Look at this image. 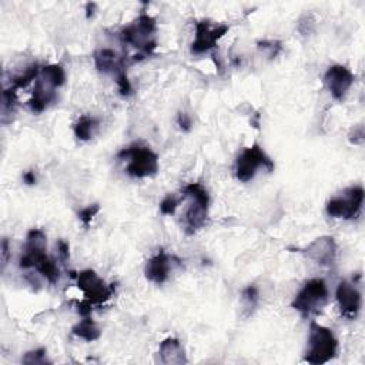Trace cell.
<instances>
[{
	"mask_svg": "<svg viewBox=\"0 0 365 365\" xmlns=\"http://www.w3.org/2000/svg\"><path fill=\"white\" fill-rule=\"evenodd\" d=\"M179 203H180L179 199H176L172 194H168L167 197L160 203V211L164 216H173L179 207Z\"/></svg>",
	"mask_w": 365,
	"mask_h": 365,
	"instance_id": "cb8c5ba5",
	"label": "cell"
},
{
	"mask_svg": "<svg viewBox=\"0 0 365 365\" xmlns=\"http://www.w3.org/2000/svg\"><path fill=\"white\" fill-rule=\"evenodd\" d=\"M97 127L99 122L96 119L89 116H81L74 126V134L81 142H88V140H90L95 136Z\"/></svg>",
	"mask_w": 365,
	"mask_h": 365,
	"instance_id": "ffe728a7",
	"label": "cell"
},
{
	"mask_svg": "<svg viewBox=\"0 0 365 365\" xmlns=\"http://www.w3.org/2000/svg\"><path fill=\"white\" fill-rule=\"evenodd\" d=\"M261 167L273 172L274 163L259 145H252L251 147L244 149L238 156L236 163V176L241 183H248L254 179L257 170Z\"/></svg>",
	"mask_w": 365,
	"mask_h": 365,
	"instance_id": "52a82bcc",
	"label": "cell"
},
{
	"mask_svg": "<svg viewBox=\"0 0 365 365\" xmlns=\"http://www.w3.org/2000/svg\"><path fill=\"white\" fill-rule=\"evenodd\" d=\"M56 89L50 88L40 77L36 80L33 96L29 102V106L35 113H42L43 110L47 108V106L56 99Z\"/></svg>",
	"mask_w": 365,
	"mask_h": 365,
	"instance_id": "e0dca14e",
	"label": "cell"
},
{
	"mask_svg": "<svg viewBox=\"0 0 365 365\" xmlns=\"http://www.w3.org/2000/svg\"><path fill=\"white\" fill-rule=\"evenodd\" d=\"M72 331L74 335L79 336V339H81L84 341H89V343L99 340L100 335H102V331L97 327V324L89 317H84V320H81L79 324H76Z\"/></svg>",
	"mask_w": 365,
	"mask_h": 365,
	"instance_id": "ac0fdd59",
	"label": "cell"
},
{
	"mask_svg": "<svg viewBox=\"0 0 365 365\" xmlns=\"http://www.w3.org/2000/svg\"><path fill=\"white\" fill-rule=\"evenodd\" d=\"M328 302V289L324 279L314 278L307 282L298 291L291 307L302 317L318 314Z\"/></svg>",
	"mask_w": 365,
	"mask_h": 365,
	"instance_id": "5b68a950",
	"label": "cell"
},
{
	"mask_svg": "<svg viewBox=\"0 0 365 365\" xmlns=\"http://www.w3.org/2000/svg\"><path fill=\"white\" fill-rule=\"evenodd\" d=\"M40 76V70H39V66L38 65H33L31 67H27L22 74L16 76L13 79V89H22V88H26L27 84H29L31 81L36 80L38 77Z\"/></svg>",
	"mask_w": 365,
	"mask_h": 365,
	"instance_id": "44dd1931",
	"label": "cell"
},
{
	"mask_svg": "<svg viewBox=\"0 0 365 365\" xmlns=\"http://www.w3.org/2000/svg\"><path fill=\"white\" fill-rule=\"evenodd\" d=\"M58 247H59V252H60L62 259H63V260H67V259H69V244L60 240V241L58 243Z\"/></svg>",
	"mask_w": 365,
	"mask_h": 365,
	"instance_id": "f546056e",
	"label": "cell"
},
{
	"mask_svg": "<svg viewBox=\"0 0 365 365\" xmlns=\"http://www.w3.org/2000/svg\"><path fill=\"white\" fill-rule=\"evenodd\" d=\"M336 301H339L341 314L350 320L355 318L361 310V294L354 284L341 282L336 289Z\"/></svg>",
	"mask_w": 365,
	"mask_h": 365,
	"instance_id": "5bb4252c",
	"label": "cell"
},
{
	"mask_svg": "<svg viewBox=\"0 0 365 365\" xmlns=\"http://www.w3.org/2000/svg\"><path fill=\"white\" fill-rule=\"evenodd\" d=\"M354 80L355 76L352 74V72L341 65L331 66L324 76L325 86L335 100H343L346 97Z\"/></svg>",
	"mask_w": 365,
	"mask_h": 365,
	"instance_id": "8fae6325",
	"label": "cell"
},
{
	"mask_svg": "<svg viewBox=\"0 0 365 365\" xmlns=\"http://www.w3.org/2000/svg\"><path fill=\"white\" fill-rule=\"evenodd\" d=\"M364 203V188L361 186H352L339 197H334L327 203V214L334 218H355Z\"/></svg>",
	"mask_w": 365,
	"mask_h": 365,
	"instance_id": "ba28073f",
	"label": "cell"
},
{
	"mask_svg": "<svg viewBox=\"0 0 365 365\" xmlns=\"http://www.w3.org/2000/svg\"><path fill=\"white\" fill-rule=\"evenodd\" d=\"M46 234L39 229L31 230L26 238L24 252L20 257V267L24 270L35 268L49 283L54 284L60 277V271L56 263L46 254Z\"/></svg>",
	"mask_w": 365,
	"mask_h": 365,
	"instance_id": "6da1fadb",
	"label": "cell"
},
{
	"mask_svg": "<svg viewBox=\"0 0 365 365\" xmlns=\"http://www.w3.org/2000/svg\"><path fill=\"white\" fill-rule=\"evenodd\" d=\"M95 63H96V67L99 72H102L104 74H113L116 77L122 72L126 70L124 60L119 58L115 50H110V49H102V50L96 51Z\"/></svg>",
	"mask_w": 365,
	"mask_h": 365,
	"instance_id": "9a60e30c",
	"label": "cell"
},
{
	"mask_svg": "<svg viewBox=\"0 0 365 365\" xmlns=\"http://www.w3.org/2000/svg\"><path fill=\"white\" fill-rule=\"evenodd\" d=\"M23 180L26 184H35L36 183V176L33 172H26L23 175Z\"/></svg>",
	"mask_w": 365,
	"mask_h": 365,
	"instance_id": "4dcf8cb0",
	"label": "cell"
},
{
	"mask_svg": "<svg viewBox=\"0 0 365 365\" xmlns=\"http://www.w3.org/2000/svg\"><path fill=\"white\" fill-rule=\"evenodd\" d=\"M15 107H16V89L10 88V89H6L3 92V103H2V117H3V120L8 115L13 113Z\"/></svg>",
	"mask_w": 365,
	"mask_h": 365,
	"instance_id": "7402d4cb",
	"label": "cell"
},
{
	"mask_svg": "<svg viewBox=\"0 0 365 365\" xmlns=\"http://www.w3.org/2000/svg\"><path fill=\"white\" fill-rule=\"evenodd\" d=\"M116 83H117V88H119V90H120V93L123 95V96H129V95H131V83H130V80H129V77H127V73H126V70L124 72H122L117 77H116Z\"/></svg>",
	"mask_w": 365,
	"mask_h": 365,
	"instance_id": "4316f807",
	"label": "cell"
},
{
	"mask_svg": "<svg viewBox=\"0 0 365 365\" xmlns=\"http://www.w3.org/2000/svg\"><path fill=\"white\" fill-rule=\"evenodd\" d=\"M160 361L165 365H183L187 362L186 351L177 339H167L159 348Z\"/></svg>",
	"mask_w": 365,
	"mask_h": 365,
	"instance_id": "2e32d148",
	"label": "cell"
},
{
	"mask_svg": "<svg viewBox=\"0 0 365 365\" xmlns=\"http://www.w3.org/2000/svg\"><path fill=\"white\" fill-rule=\"evenodd\" d=\"M241 300L244 302V307L247 308L248 311H252L254 308L257 307V302H259V291L254 286H248L243 294H241Z\"/></svg>",
	"mask_w": 365,
	"mask_h": 365,
	"instance_id": "603a6c76",
	"label": "cell"
},
{
	"mask_svg": "<svg viewBox=\"0 0 365 365\" xmlns=\"http://www.w3.org/2000/svg\"><path fill=\"white\" fill-rule=\"evenodd\" d=\"M184 197L190 199V204L184 214V230L187 234H194L207 221L210 197L207 190L199 183H191L186 186Z\"/></svg>",
	"mask_w": 365,
	"mask_h": 365,
	"instance_id": "277c9868",
	"label": "cell"
},
{
	"mask_svg": "<svg viewBox=\"0 0 365 365\" xmlns=\"http://www.w3.org/2000/svg\"><path fill=\"white\" fill-rule=\"evenodd\" d=\"M99 210H100V206H99V204H92V206L84 207V209L79 213V218H80V221L84 224V226L89 227L92 220H93V218L96 217V214L99 213Z\"/></svg>",
	"mask_w": 365,
	"mask_h": 365,
	"instance_id": "484cf974",
	"label": "cell"
},
{
	"mask_svg": "<svg viewBox=\"0 0 365 365\" xmlns=\"http://www.w3.org/2000/svg\"><path fill=\"white\" fill-rule=\"evenodd\" d=\"M157 23L150 15H140L131 24L123 27L120 38L124 43L138 49L142 54H152L157 47L156 35Z\"/></svg>",
	"mask_w": 365,
	"mask_h": 365,
	"instance_id": "3957f363",
	"label": "cell"
},
{
	"mask_svg": "<svg viewBox=\"0 0 365 365\" xmlns=\"http://www.w3.org/2000/svg\"><path fill=\"white\" fill-rule=\"evenodd\" d=\"M259 47L264 51L268 50L270 58H275L277 53L282 50V46H279V43H277V42H261V43H259Z\"/></svg>",
	"mask_w": 365,
	"mask_h": 365,
	"instance_id": "83f0119b",
	"label": "cell"
},
{
	"mask_svg": "<svg viewBox=\"0 0 365 365\" xmlns=\"http://www.w3.org/2000/svg\"><path fill=\"white\" fill-rule=\"evenodd\" d=\"M175 257H170L163 250H160L156 256H153L145 268V274L147 277L149 282L156 283V284H163L165 283L168 277H170V271L173 270L175 266Z\"/></svg>",
	"mask_w": 365,
	"mask_h": 365,
	"instance_id": "4fadbf2b",
	"label": "cell"
},
{
	"mask_svg": "<svg viewBox=\"0 0 365 365\" xmlns=\"http://www.w3.org/2000/svg\"><path fill=\"white\" fill-rule=\"evenodd\" d=\"M76 279L77 287L83 293L84 300L92 305H100L115 294V287L107 286L93 270H84L79 273Z\"/></svg>",
	"mask_w": 365,
	"mask_h": 365,
	"instance_id": "9c48e42d",
	"label": "cell"
},
{
	"mask_svg": "<svg viewBox=\"0 0 365 365\" xmlns=\"http://www.w3.org/2000/svg\"><path fill=\"white\" fill-rule=\"evenodd\" d=\"M46 84H49L50 88L58 89L65 84L66 80V73L65 69L60 65H49L40 69V76H39Z\"/></svg>",
	"mask_w": 365,
	"mask_h": 365,
	"instance_id": "d6986e66",
	"label": "cell"
},
{
	"mask_svg": "<svg viewBox=\"0 0 365 365\" xmlns=\"http://www.w3.org/2000/svg\"><path fill=\"white\" fill-rule=\"evenodd\" d=\"M307 257L316 261L320 266H330L336 257V244L330 236H323L316 238L310 245L305 248Z\"/></svg>",
	"mask_w": 365,
	"mask_h": 365,
	"instance_id": "7c38bea8",
	"label": "cell"
},
{
	"mask_svg": "<svg viewBox=\"0 0 365 365\" xmlns=\"http://www.w3.org/2000/svg\"><path fill=\"white\" fill-rule=\"evenodd\" d=\"M120 159L129 160L126 172L129 176L136 179L152 177L159 172V157L157 154L145 146L133 145L119 153Z\"/></svg>",
	"mask_w": 365,
	"mask_h": 365,
	"instance_id": "8992f818",
	"label": "cell"
},
{
	"mask_svg": "<svg viewBox=\"0 0 365 365\" xmlns=\"http://www.w3.org/2000/svg\"><path fill=\"white\" fill-rule=\"evenodd\" d=\"M229 32L227 24L211 26L210 22L203 20L195 24V38L191 44V51L195 54L206 53L216 47L217 42Z\"/></svg>",
	"mask_w": 365,
	"mask_h": 365,
	"instance_id": "30bf717a",
	"label": "cell"
},
{
	"mask_svg": "<svg viewBox=\"0 0 365 365\" xmlns=\"http://www.w3.org/2000/svg\"><path fill=\"white\" fill-rule=\"evenodd\" d=\"M8 254H9V248H8V240H3V244H2V263H3V267L8 264Z\"/></svg>",
	"mask_w": 365,
	"mask_h": 365,
	"instance_id": "1f68e13d",
	"label": "cell"
},
{
	"mask_svg": "<svg viewBox=\"0 0 365 365\" xmlns=\"http://www.w3.org/2000/svg\"><path fill=\"white\" fill-rule=\"evenodd\" d=\"M336 348H339V341L332 331L324 325L311 323L304 361L313 365L325 364L336 355Z\"/></svg>",
	"mask_w": 365,
	"mask_h": 365,
	"instance_id": "7a4b0ae2",
	"label": "cell"
},
{
	"mask_svg": "<svg viewBox=\"0 0 365 365\" xmlns=\"http://www.w3.org/2000/svg\"><path fill=\"white\" fill-rule=\"evenodd\" d=\"M179 124H180V127H181L183 130H190V127H191V119L188 117V115L180 113V116H179Z\"/></svg>",
	"mask_w": 365,
	"mask_h": 365,
	"instance_id": "f1b7e54d",
	"label": "cell"
},
{
	"mask_svg": "<svg viewBox=\"0 0 365 365\" xmlns=\"http://www.w3.org/2000/svg\"><path fill=\"white\" fill-rule=\"evenodd\" d=\"M22 362H24V364H46V362H49L47 358H46V350L44 348H39V350L27 352L23 357Z\"/></svg>",
	"mask_w": 365,
	"mask_h": 365,
	"instance_id": "d4e9b609",
	"label": "cell"
}]
</instances>
